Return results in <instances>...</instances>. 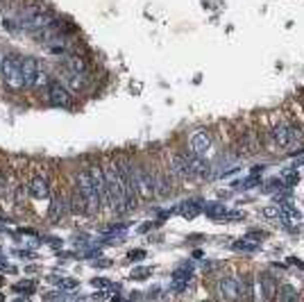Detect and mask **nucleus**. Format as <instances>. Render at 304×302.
I'll return each instance as SVG.
<instances>
[{
    "instance_id": "1",
    "label": "nucleus",
    "mask_w": 304,
    "mask_h": 302,
    "mask_svg": "<svg viewBox=\"0 0 304 302\" xmlns=\"http://www.w3.org/2000/svg\"><path fill=\"white\" fill-rule=\"evenodd\" d=\"M78 186H80V194H82L88 202V212H98V209L102 207V200H100L98 191H96L94 180H91V170L88 168L78 170Z\"/></svg>"
},
{
    "instance_id": "2",
    "label": "nucleus",
    "mask_w": 304,
    "mask_h": 302,
    "mask_svg": "<svg viewBox=\"0 0 304 302\" xmlns=\"http://www.w3.org/2000/svg\"><path fill=\"white\" fill-rule=\"evenodd\" d=\"M20 60L18 54H5L2 62H0V73L5 78V82L10 86H23V75H20Z\"/></svg>"
},
{
    "instance_id": "3",
    "label": "nucleus",
    "mask_w": 304,
    "mask_h": 302,
    "mask_svg": "<svg viewBox=\"0 0 304 302\" xmlns=\"http://www.w3.org/2000/svg\"><path fill=\"white\" fill-rule=\"evenodd\" d=\"M134 191H136L141 198L150 200L152 196L157 194V180H154V173H150L148 168L134 170Z\"/></svg>"
},
{
    "instance_id": "4",
    "label": "nucleus",
    "mask_w": 304,
    "mask_h": 302,
    "mask_svg": "<svg viewBox=\"0 0 304 302\" xmlns=\"http://www.w3.org/2000/svg\"><path fill=\"white\" fill-rule=\"evenodd\" d=\"M20 75H23V86H34L39 80V62L34 57H23L20 60Z\"/></svg>"
},
{
    "instance_id": "5",
    "label": "nucleus",
    "mask_w": 304,
    "mask_h": 302,
    "mask_svg": "<svg viewBox=\"0 0 304 302\" xmlns=\"http://www.w3.org/2000/svg\"><path fill=\"white\" fill-rule=\"evenodd\" d=\"M298 136H300V130H295L293 125H277V128L272 130V141H275L280 148H288Z\"/></svg>"
},
{
    "instance_id": "6",
    "label": "nucleus",
    "mask_w": 304,
    "mask_h": 302,
    "mask_svg": "<svg viewBox=\"0 0 304 302\" xmlns=\"http://www.w3.org/2000/svg\"><path fill=\"white\" fill-rule=\"evenodd\" d=\"M170 173L182 180L193 178V170L188 166V157H184V154H170Z\"/></svg>"
},
{
    "instance_id": "7",
    "label": "nucleus",
    "mask_w": 304,
    "mask_h": 302,
    "mask_svg": "<svg viewBox=\"0 0 304 302\" xmlns=\"http://www.w3.org/2000/svg\"><path fill=\"white\" fill-rule=\"evenodd\" d=\"M218 296L227 302L238 300V282L234 278H222L218 280Z\"/></svg>"
},
{
    "instance_id": "8",
    "label": "nucleus",
    "mask_w": 304,
    "mask_h": 302,
    "mask_svg": "<svg viewBox=\"0 0 304 302\" xmlns=\"http://www.w3.org/2000/svg\"><path fill=\"white\" fill-rule=\"evenodd\" d=\"M191 148H193V154H198V157H204L206 150L211 148V134L204 132V130L196 132V134H193V139H191Z\"/></svg>"
},
{
    "instance_id": "9",
    "label": "nucleus",
    "mask_w": 304,
    "mask_h": 302,
    "mask_svg": "<svg viewBox=\"0 0 304 302\" xmlns=\"http://www.w3.org/2000/svg\"><path fill=\"white\" fill-rule=\"evenodd\" d=\"M188 166L193 170V178H211V164L204 157L188 154Z\"/></svg>"
},
{
    "instance_id": "10",
    "label": "nucleus",
    "mask_w": 304,
    "mask_h": 302,
    "mask_svg": "<svg viewBox=\"0 0 304 302\" xmlns=\"http://www.w3.org/2000/svg\"><path fill=\"white\" fill-rule=\"evenodd\" d=\"M30 196L36 200H44L50 196V186H48V180L41 178V175H36L32 182H30Z\"/></svg>"
},
{
    "instance_id": "11",
    "label": "nucleus",
    "mask_w": 304,
    "mask_h": 302,
    "mask_svg": "<svg viewBox=\"0 0 304 302\" xmlns=\"http://www.w3.org/2000/svg\"><path fill=\"white\" fill-rule=\"evenodd\" d=\"M259 282H261V291H264V300L266 302L275 300V298H277V282H275V278H272L270 272H261Z\"/></svg>"
},
{
    "instance_id": "12",
    "label": "nucleus",
    "mask_w": 304,
    "mask_h": 302,
    "mask_svg": "<svg viewBox=\"0 0 304 302\" xmlns=\"http://www.w3.org/2000/svg\"><path fill=\"white\" fill-rule=\"evenodd\" d=\"M238 298L243 302H254V280L250 275L238 280Z\"/></svg>"
},
{
    "instance_id": "13",
    "label": "nucleus",
    "mask_w": 304,
    "mask_h": 302,
    "mask_svg": "<svg viewBox=\"0 0 304 302\" xmlns=\"http://www.w3.org/2000/svg\"><path fill=\"white\" fill-rule=\"evenodd\" d=\"M48 96H50V100H52V104H68L70 102L68 91L59 84V82H52V84L48 86Z\"/></svg>"
},
{
    "instance_id": "14",
    "label": "nucleus",
    "mask_w": 304,
    "mask_h": 302,
    "mask_svg": "<svg viewBox=\"0 0 304 302\" xmlns=\"http://www.w3.org/2000/svg\"><path fill=\"white\" fill-rule=\"evenodd\" d=\"M68 212H73V214H88V202H86V198L80 194V188L75 191L73 196H70V200H68Z\"/></svg>"
},
{
    "instance_id": "15",
    "label": "nucleus",
    "mask_w": 304,
    "mask_h": 302,
    "mask_svg": "<svg viewBox=\"0 0 304 302\" xmlns=\"http://www.w3.org/2000/svg\"><path fill=\"white\" fill-rule=\"evenodd\" d=\"M66 212H68V202L64 200V196H54L52 207H50V218H52V220H59Z\"/></svg>"
},
{
    "instance_id": "16",
    "label": "nucleus",
    "mask_w": 304,
    "mask_h": 302,
    "mask_svg": "<svg viewBox=\"0 0 304 302\" xmlns=\"http://www.w3.org/2000/svg\"><path fill=\"white\" fill-rule=\"evenodd\" d=\"M277 296H280V302H300V293H298V288L290 286V284H284V286H280Z\"/></svg>"
},
{
    "instance_id": "17",
    "label": "nucleus",
    "mask_w": 304,
    "mask_h": 302,
    "mask_svg": "<svg viewBox=\"0 0 304 302\" xmlns=\"http://www.w3.org/2000/svg\"><path fill=\"white\" fill-rule=\"evenodd\" d=\"M154 180H157V194L162 196V198L170 196V180H168V175L166 173H157V175H154Z\"/></svg>"
},
{
    "instance_id": "18",
    "label": "nucleus",
    "mask_w": 304,
    "mask_h": 302,
    "mask_svg": "<svg viewBox=\"0 0 304 302\" xmlns=\"http://www.w3.org/2000/svg\"><path fill=\"white\" fill-rule=\"evenodd\" d=\"M180 212L184 218H196L198 214H200V202H196V200H193V202H182Z\"/></svg>"
},
{
    "instance_id": "19",
    "label": "nucleus",
    "mask_w": 304,
    "mask_h": 302,
    "mask_svg": "<svg viewBox=\"0 0 304 302\" xmlns=\"http://www.w3.org/2000/svg\"><path fill=\"white\" fill-rule=\"evenodd\" d=\"M66 66H68V70H70V73H75V75H82L84 70H86V64H84L80 57H70V60L66 62Z\"/></svg>"
},
{
    "instance_id": "20",
    "label": "nucleus",
    "mask_w": 304,
    "mask_h": 302,
    "mask_svg": "<svg viewBox=\"0 0 304 302\" xmlns=\"http://www.w3.org/2000/svg\"><path fill=\"white\" fill-rule=\"evenodd\" d=\"M204 212H206V216H211V218H225L227 209L222 207V204L214 202V204H206V207H204Z\"/></svg>"
},
{
    "instance_id": "21",
    "label": "nucleus",
    "mask_w": 304,
    "mask_h": 302,
    "mask_svg": "<svg viewBox=\"0 0 304 302\" xmlns=\"http://www.w3.org/2000/svg\"><path fill=\"white\" fill-rule=\"evenodd\" d=\"M280 209H282L280 216H282V218H286L288 223H298V220H300V214L295 212V209L290 207V204H284V207H280Z\"/></svg>"
},
{
    "instance_id": "22",
    "label": "nucleus",
    "mask_w": 304,
    "mask_h": 302,
    "mask_svg": "<svg viewBox=\"0 0 304 302\" xmlns=\"http://www.w3.org/2000/svg\"><path fill=\"white\" fill-rule=\"evenodd\" d=\"M234 248H236V250H248V252H254V250L259 248V246H256V243H250V241H248V238H243V241H238V243H236Z\"/></svg>"
},
{
    "instance_id": "23",
    "label": "nucleus",
    "mask_w": 304,
    "mask_h": 302,
    "mask_svg": "<svg viewBox=\"0 0 304 302\" xmlns=\"http://www.w3.org/2000/svg\"><path fill=\"white\" fill-rule=\"evenodd\" d=\"M150 268H134L132 270V278L134 280H143V278H148V275H150Z\"/></svg>"
},
{
    "instance_id": "24",
    "label": "nucleus",
    "mask_w": 304,
    "mask_h": 302,
    "mask_svg": "<svg viewBox=\"0 0 304 302\" xmlns=\"http://www.w3.org/2000/svg\"><path fill=\"white\" fill-rule=\"evenodd\" d=\"M280 212H282V209L272 207V204H270V207H264V216L266 218H277V216H280Z\"/></svg>"
},
{
    "instance_id": "25",
    "label": "nucleus",
    "mask_w": 304,
    "mask_h": 302,
    "mask_svg": "<svg viewBox=\"0 0 304 302\" xmlns=\"http://www.w3.org/2000/svg\"><path fill=\"white\" fill-rule=\"evenodd\" d=\"M7 186H10V180H7V175L0 170V196L7 194Z\"/></svg>"
},
{
    "instance_id": "26",
    "label": "nucleus",
    "mask_w": 304,
    "mask_h": 302,
    "mask_svg": "<svg viewBox=\"0 0 304 302\" xmlns=\"http://www.w3.org/2000/svg\"><path fill=\"white\" fill-rule=\"evenodd\" d=\"M16 291L32 293V291H34V284H32V282H20V284H16Z\"/></svg>"
},
{
    "instance_id": "27",
    "label": "nucleus",
    "mask_w": 304,
    "mask_h": 302,
    "mask_svg": "<svg viewBox=\"0 0 304 302\" xmlns=\"http://www.w3.org/2000/svg\"><path fill=\"white\" fill-rule=\"evenodd\" d=\"M256 184H261V180H259V178H256V175H254V178L246 180V182H240V186H243V188H248V186H256Z\"/></svg>"
},
{
    "instance_id": "28",
    "label": "nucleus",
    "mask_w": 304,
    "mask_h": 302,
    "mask_svg": "<svg viewBox=\"0 0 304 302\" xmlns=\"http://www.w3.org/2000/svg\"><path fill=\"white\" fill-rule=\"evenodd\" d=\"M264 236H266L264 232H250V234H248V238H254V241H261Z\"/></svg>"
},
{
    "instance_id": "29",
    "label": "nucleus",
    "mask_w": 304,
    "mask_h": 302,
    "mask_svg": "<svg viewBox=\"0 0 304 302\" xmlns=\"http://www.w3.org/2000/svg\"><path fill=\"white\" fill-rule=\"evenodd\" d=\"M146 257V252L143 250H136V252H130V259H143Z\"/></svg>"
},
{
    "instance_id": "30",
    "label": "nucleus",
    "mask_w": 304,
    "mask_h": 302,
    "mask_svg": "<svg viewBox=\"0 0 304 302\" xmlns=\"http://www.w3.org/2000/svg\"><path fill=\"white\" fill-rule=\"evenodd\" d=\"M94 286H107V282L104 280H94Z\"/></svg>"
},
{
    "instance_id": "31",
    "label": "nucleus",
    "mask_w": 304,
    "mask_h": 302,
    "mask_svg": "<svg viewBox=\"0 0 304 302\" xmlns=\"http://www.w3.org/2000/svg\"><path fill=\"white\" fill-rule=\"evenodd\" d=\"M0 264H2V254H0Z\"/></svg>"
},
{
    "instance_id": "32",
    "label": "nucleus",
    "mask_w": 304,
    "mask_h": 302,
    "mask_svg": "<svg viewBox=\"0 0 304 302\" xmlns=\"http://www.w3.org/2000/svg\"><path fill=\"white\" fill-rule=\"evenodd\" d=\"M0 302H2V296H0Z\"/></svg>"
},
{
    "instance_id": "33",
    "label": "nucleus",
    "mask_w": 304,
    "mask_h": 302,
    "mask_svg": "<svg viewBox=\"0 0 304 302\" xmlns=\"http://www.w3.org/2000/svg\"><path fill=\"white\" fill-rule=\"evenodd\" d=\"M204 302H211V300H204Z\"/></svg>"
},
{
    "instance_id": "34",
    "label": "nucleus",
    "mask_w": 304,
    "mask_h": 302,
    "mask_svg": "<svg viewBox=\"0 0 304 302\" xmlns=\"http://www.w3.org/2000/svg\"><path fill=\"white\" fill-rule=\"evenodd\" d=\"M0 62H2V57H0Z\"/></svg>"
}]
</instances>
